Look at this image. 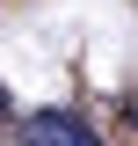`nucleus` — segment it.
Returning <instances> with one entry per match:
<instances>
[{
  "instance_id": "f257e3e1",
  "label": "nucleus",
  "mask_w": 138,
  "mask_h": 146,
  "mask_svg": "<svg viewBox=\"0 0 138 146\" xmlns=\"http://www.w3.org/2000/svg\"><path fill=\"white\" fill-rule=\"evenodd\" d=\"M7 139H15V146H109L102 131L87 124V117H73V110H36V117H15V124H7Z\"/></svg>"
},
{
  "instance_id": "f03ea898",
  "label": "nucleus",
  "mask_w": 138,
  "mask_h": 146,
  "mask_svg": "<svg viewBox=\"0 0 138 146\" xmlns=\"http://www.w3.org/2000/svg\"><path fill=\"white\" fill-rule=\"evenodd\" d=\"M0 117H7V88H0Z\"/></svg>"
}]
</instances>
